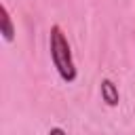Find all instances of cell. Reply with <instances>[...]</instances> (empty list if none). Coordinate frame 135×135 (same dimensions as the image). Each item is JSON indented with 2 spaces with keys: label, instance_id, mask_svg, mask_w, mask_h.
I'll return each mask as SVG.
<instances>
[{
  "label": "cell",
  "instance_id": "cell-1",
  "mask_svg": "<svg viewBox=\"0 0 135 135\" xmlns=\"http://www.w3.org/2000/svg\"><path fill=\"white\" fill-rule=\"evenodd\" d=\"M49 51H51V59H53V65H55L59 78L68 84L74 82L78 72H76V65H74L70 42H68L63 30L59 25H53L51 32H49Z\"/></svg>",
  "mask_w": 135,
  "mask_h": 135
},
{
  "label": "cell",
  "instance_id": "cell-2",
  "mask_svg": "<svg viewBox=\"0 0 135 135\" xmlns=\"http://www.w3.org/2000/svg\"><path fill=\"white\" fill-rule=\"evenodd\" d=\"M99 93H101V99L105 101V105L116 108V105L120 103V93H118V86L114 84V80L103 78V80L99 82Z\"/></svg>",
  "mask_w": 135,
  "mask_h": 135
},
{
  "label": "cell",
  "instance_id": "cell-3",
  "mask_svg": "<svg viewBox=\"0 0 135 135\" xmlns=\"http://www.w3.org/2000/svg\"><path fill=\"white\" fill-rule=\"evenodd\" d=\"M0 15H2L0 17V34H2L4 42H13L15 40V25H13V17H11L6 4L0 6Z\"/></svg>",
  "mask_w": 135,
  "mask_h": 135
},
{
  "label": "cell",
  "instance_id": "cell-4",
  "mask_svg": "<svg viewBox=\"0 0 135 135\" xmlns=\"http://www.w3.org/2000/svg\"><path fill=\"white\" fill-rule=\"evenodd\" d=\"M49 135H68L61 127H53V129H49Z\"/></svg>",
  "mask_w": 135,
  "mask_h": 135
}]
</instances>
